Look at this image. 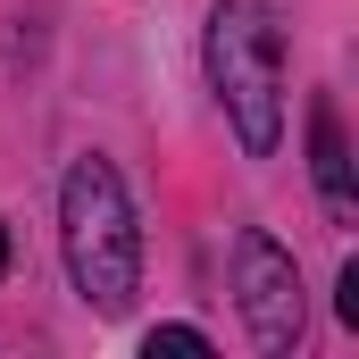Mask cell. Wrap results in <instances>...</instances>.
<instances>
[{"instance_id":"5b68a950","label":"cell","mask_w":359,"mask_h":359,"mask_svg":"<svg viewBox=\"0 0 359 359\" xmlns=\"http://www.w3.org/2000/svg\"><path fill=\"white\" fill-rule=\"evenodd\" d=\"M151 351H176V359H209V334H201V326H151Z\"/></svg>"},{"instance_id":"6da1fadb","label":"cell","mask_w":359,"mask_h":359,"mask_svg":"<svg viewBox=\"0 0 359 359\" xmlns=\"http://www.w3.org/2000/svg\"><path fill=\"white\" fill-rule=\"evenodd\" d=\"M59 234H67V276L100 318H117L142 284V226L109 159H76L59 192Z\"/></svg>"},{"instance_id":"277c9868","label":"cell","mask_w":359,"mask_h":359,"mask_svg":"<svg viewBox=\"0 0 359 359\" xmlns=\"http://www.w3.org/2000/svg\"><path fill=\"white\" fill-rule=\"evenodd\" d=\"M309 142H318V192H326V209L334 217H351V159H343V117L318 100V117H309Z\"/></svg>"},{"instance_id":"8992f818","label":"cell","mask_w":359,"mask_h":359,"mask_svg":"<svg viewBox=\"0 0 359 359\" xmlns=\"http://www.w3.org/2000/svg\"><path fill=\"white\" fill-rule=\"evenodd\" d=\"M0 276H8V226H0Z\"/></svg>"},{"instance_id":"3957f363","label":"cell","mask_w":359,"mask_h":359,"mask_svg":"<svg viewBox=\"0 0 359 359\" xmlns=\"http://www.w3.org/2000/svg\"><path fill=\"white\" fill-rule=\"evenodd\" d=\"M234 292H243V326L268 359H284L301 343V276H292V251L276 234H243L234 243Z\"/></svg>"},{"instance_id":"7a4b0ae2","label":"cell","mask_w":359,"mask_h":359,"mask_svg":"<svg viewBox=\"0 0 359 359\" xmlns=\"http://www.w3.org/2000/svg\"><path fill=\"white\" fill-rule=\"evenodd\" d=\"M209 84L226 100L251 159H268L284 134V34L268 0H217L209 8Z\"/></svg>"}]
</instances>
